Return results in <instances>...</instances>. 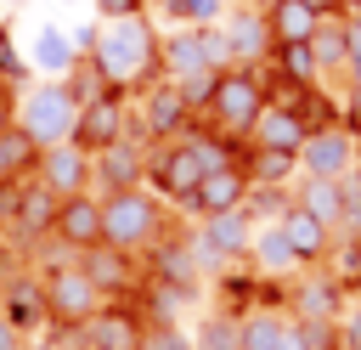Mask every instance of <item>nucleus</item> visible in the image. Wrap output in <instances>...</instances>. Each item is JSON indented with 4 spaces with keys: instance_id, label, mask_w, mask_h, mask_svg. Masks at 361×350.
I'll use <instances>...</instances> for the list:
<instances>
[{
    "instance_id": "1a4fd4ad",
    "label": "nucleus",
    "mask_w": 361,
    "mask_h": 350,
    "mask_svg": "<svg viewBox=\"0 0 361 350\" xmlns=\"http://www.w3.org/2000/svg\"><path fill=\"white\" fill-rule=\"evenodd\" d=\"M355 130L350 124H316L310 141L299 147V175H316V181H338L355 169Z\"/></svg>"
},
{
    "instance_id": "a18cd8bd",
    "label": "nucleus",
    "mask_w": 361,
    "mask_h": 350,
    "mask_svg": "<svg viewBox=\"0 0 361 350\" xmlns=\"http://www.w3.org/2000/svg\"><path fill=\"white\" fill-rule=\"evenodd\" d=\"M62 6H79V0H62Z\"/></svg>"
},
{
    "instance_id": "39448f33",
    "label": "nucleus",
    "mask_w": 361,
    "mask_h": 350,
    "mask_svg": "<svg viewBox=\"0 0 361 350\" xmlns=\"http://www.w3.org/2000/svg\"><path fill=\"white\" fill-rule=\"evenodd\" d=\"M203 175H209V169L197 164V152H192L186 141H158V147L147 152V192L164 198V203H175V209H192Z\"/></svg>"
},
{
    "instance_id": "c9c22d12",
    "label": "nucleus",
    "mask_w": 361,
    "mask_h": 350,
    "mask_svg": "<svg viewBox=\"0 0 361 350\" xmlns=\"http://www.w3.org/2000/svg\"><path fill=\"white\" fill-rule=\"evenodd\" d=\"M338 339H344V350H361V305H344V316H338Z\"/></svg>"
},
{
    "instance_id": "dca6fc26",
    "label": "nucleus",
    "mask_w": 361,
    "mask_h": 350,
    "mask_svg": "<svg viewBox=\"0 0 361 350\" xmlns=\"http://www.w3.org/2000/svg\"><path fill=\"white\" fill-rule=\"evenodd\" d=\"M288 299H293V316H305V322H338L344 316V288H338V277L327 265L293 277L288 282Z\"/></svg>"
},
{
    "instance_id": "5701e85b",
    "label": "nucleus",
    "mask_w": 361,
    "mask_h": 350,
    "mask_svg": "<svg viewBox=\"0 0 361 350\" xmlns=\"http://www.w3.org/2000/svg\"><path fill=\"white\" fill-rule=\"evenodd\" d=\"M338 181H344V175H338ZM338 181H316V175L293 181V203L310 209V215H316L322 226H333V231L344 226V186H338Z\"/></svg>"
},
{
    "instance_id": "58836bf2",
    "label": "nucleus",
    "mask_w": 361,
    "mask_h": 350,
    "mask_svg": "<svg viewBox=\"0 0 361 350\" xmlns=\"http://www.w3.org/2000/svg\"><path fill=\"white\" fill-rule=\"evenodd\" d=\"M23 339H28V333H17V327L0 316V350H23Z\"/></svg>"
},
{
    "instance_id": "a211bd4d",
    "label": "nucleus",
    "mask_w": 361,
    "mask_h": 350,
    "mask_svg": "<svg viewBox=\"0 0 361 350\" xmlns=\"http://www.w3.org/2000/svg\"><path fill=\"white\" fill-rule=\"evenodd\" d=\"M248 192H254V181H248V169L243 164H226V169H209L203 175V186H197V198H192V215H231V209H243L248 203Z\"/></svg>"
},
{
    "instance_id": "e433bc0d",
    "label": "nucleus",
    "mask_w": 361,
    "mask_h": 350,
    "mask_svg": "<svg viewBox=\"0 0 361 350\" xmlns=\"http://www.w3.org/2000/svg\"><path fill=\"white\" fill-rule=\"evenodd\" d=\"M344 119H350V130L361 135V85H344Z\"/></svg>"
},
{
    "instance_id": "c756f323",
    "label": "nucleus",
    "mask_w": 361,
    "mask_h": 350,
    "mask_svg": "<svg viewBox=\"0 0 361 350\" xmlns=\"http://www.w3.org/2000/svg\"><path fill=\"white\" fill-rule=\"evenodd\" d=\"M192 350H243V316H231V310L203 316L192 333Z\"/></svg>"
},
{
    "instance_id": "49530a36",
    "label": "nucleus",
    "mask_w": 361,
    "mask_h": 350,
    "mask_svg": "<svg viewBox=\"0 0 361 350\" xmlns=\"http://www.w3.org/2000/svg\"><path fill=\"white\" fill-rule=\"evenodd\" d=\"M0 11H6V0H0Z\"/></svg>"
},
{
    "instance_id": "412c9836",
    "label": "nucleus",
    "mask_w": 361,
    "mask_h": 350,
    "mask_svg": "<svg viewBox=\"0 0 361 350\" xmlns=\"http://www.w3.org/2000/svg\"><path fill=\"white\" fill-rule=\"evenodd\" d=\"M79 265H85V277L102 288V299H124V294L141 282V277H135V254H118V248H107V243L85 248Z\"/></svg>"
},
{
    "instance_id": "ea45409f",
    "label": "nucleus",
    "mask_w": 361,
    "mask_h": 350,
    "mask_svg": "<svg viewBox=\"0 0 361 350\" xmlns=\"http://www.w3.org/2000/svg\"><path fill=\"white\" fill-rule=\"evenodd\" d=\"M305 6H310L316 17H338V11H344V0H305Z\"/></svg>"
},
{
    "instance_id": "37998d69",
    "label": "nucleus",
    "mask_w": 361,
    "mask_h": 350,
    "mask_svg": "<svg viewBox=\"0 0 361 350\" xmlns=\"http://www.w3.org/2000/svg\"><path fill=\"white\" fill-rule=\"evenodd\" d=\"M355 6H361V0H344V11H355Z\"/></svg>"
},
{
    "instance_id": "393cba45",
    "label": "nucleus",
    "mask_w": 361,
    "mask_h": 350,
    "mask_svg": "<svg viewBox=\"0 0 361 350\" xmlns=\"http://www.w3.org/2000/svg\"><path fill=\"white\" fill-rule=\"evenodd\" d=\"M164 28H220L231 0H152Z\"/></svg>"
},
{
    "instance_id": "2eb2a0df",
    "label": "nucleus",
    "mask_w": 361,
    "mask_h": 350,
    "mask_svg": "<svg viewBox=\"0 0 361 350\" xmlns=\"http://www.w3.org/2000/svg\"><path fill=\"white\" fill-rule=\"evenodd\" d=\"M51 237L68 248V254H85V248H96L102 243V198L96 192H79V198H62V209H56V226H51Z\"/></svg>"
},
{
    "instance_id": "cd10ccee",
    "label": "nucleus",
    "mask_w": 361,
    "mask_h": 350,
    "mask_svg": "<svg viewBox=\"0 0 361 350\" xmlns=\"http://www.w3.org/2000/svg\"><path fill=\"white\" fill-rule=\"evenodd\" d=\"M243 169H248V181H254V186H288V181L299 175V158H293V152H265V147H248Z\"/></svg>"
},
{
    "instance_id": "20e7f679",
    "label": "nucleus",
    "mask_w": 361,
    "mask_h": 350,
    "mask_svg": "<svg viewBox=\"0 0 361 350\" xmlns=\"http://www.w3.org/2000/svg\"><path fill=\"white\" fill-rule=\"evenodd\" d=\"M265 68H226L220 79H214V96H209V124L214 130H226V135H237V141H248V130H254V119L265 113Z\"/></svg>"
},
{
    "instance_id": "b1692460",
    "label": "nucleus",
    "mask_w": 361,
    "mask_h": 350,
    "mask_svg": "<svg viewBox=\"0 0 361 350\" xmlns=\"http://www.w3.org/2000/svg\"><path fill=\"white\" fill-rule=\"evenodd\" d=\"M248 265L259 271V277H293V248H288V237H282V226L271 220V226H254V243H248Z\"/></svg>"
},
{
    "instance_id": "c03bdc74",
    "label": "nucleus",
    "mask_w": 361,
    "mask_h": 350,
    "mask_svg": "<svg viewBox=\"0 0 361 350\" xmlns=\"http://www.w3.org/2000/svg\"><path fill=\"white\" fill-rule=\"evenodd\" d=\"M6 6H28V0H6Z\"/></svg>"
},
{
    "instance_id": "4be33fe9",
    "label": "nucleus",
    "mask_w": 361,
    "mask_h": 350,
    "mask_svg": "<svg viewBox=\"0 0 361 350\" xmlns=\"http://www.w3.org/2000/svg\"><path fill=\"white\" fill-rule=\"evenodd\" d=\"M85 51L56 28V23H39L34 28V45H28V68H39L45 79H68L73 73V62H79Z\"/></svg>"
},
{
    "instance_id": "a19ab883",
    "label": "nucleus",
    "mask_w": 361,
    "mask_h": 350,
    "mask_svg": "<svg viewBox=\"0 0 361 350\" xmlns=\"http://www.w3.org/2000/svg\"><path fill=\"white\" fill-rule=\"evenodd\" d=\"M237 6H254V11H271L276 0H237Z\"/></svg>"
},
{
    "instance_id": "7c9ffc66",
    "label": "nucleus",
    "mask_w": 361,
    "mask_h": 350,
    "mask_svg": "<svg viewBox=\"0 0 361 350\" xmlns=\"http://www.w3.org/2000/svg\"><path fill=\"white\" fill-rule=\"evenodd\" d=\"M265 68H271V73H282V79H293V85H322V73H316V56H310V45H276Z\"/></svg>"
},
{
    "instance_id": "4468645a",
    "label": "nucleus",
    "mask_w": 361,
    "mask_h": 350,
    "mask_svg": "<svg viewBox=\"0 0 361 350\" xmlns=\"http://www.w3.org/2000/svg\"><path fill=\"white\" fill-rule=\"evenodd\" d=\"M310 119L299 113V107H282V102H265V113L254 119V130H248V147H265V152H293L299 158V147L310 141Z\"/></svg>"
},
{
    "instance_id": "79ce46f5",
    "label": "nucleus",
    "mask_w": 361,
    "mask_h": 350,
    "mask_svg": "<svg viewBox=\"0 0 361 350\" xmlns=\"http://www.w3.org/2000/svg\"><path fill=\"white\" fill-rule=\"evenodd\" d=\"M350 23H355V28H361V6H355V11H350Z\"/></svg>"
},
{
    "instance_id": "9b49d317",
    "label": "nucleus",
    "mask_w": 361,
    "mask_h": 350,
    "mask_svg": "<svg viewBox=\"0 0 361 350\" xmlns=\"http://www.w3.org/2000/svg\"><path fill=\"white\" fill-rule=\"evenodd\" d=\"M220 34H226V45H231L237 68H265V62H271V51H276L271 11H254V6H237V0H231V11H226Z\"/></svg>"
},
{
    "instance_id": "473e14b6",
    "label": "nucleus",
    "mask_w": 361,
    "mask_h": 350,
    "mask_svg": "<svg viewBox=\"0 0 361 350\" xmlns=\"http://www.w3.org/2000/svg\"><path fill=\"white\" fill-rule=\"evenodd\" d=\"M141 350H192V339L175 327V322H147V339Z\"/></svg>"
},
{
    "instance_id": "aec40b11",
    "label": "nucleus",
    "mask_w": 361,
    "mask_h": 350,
    "mask_svg": "<svg viewBox=\"0 0 361 350\" xmlns=\"http://www.w3.org/2000/svg\"><path fill=\"white\" fill-rule=\"evenodd\" d=\"M350 40H355L350 11L316 23V34H310V56H316V73H322V79H344V68H350Z\"/></svg>"
},
{
    "instance_id": "f257e3e1",
    "label": "nucleus",
    "mask_w": 361,
    "mask_h": 350,
    "mask_svg": "<svg viewBox=\"0 0 361 350\" xmlns=\"http://www.w3.org/2000/svg\"><path fill=\"white\" fill-rule=\"evenodd\" d=\"M96 68H102V79L113 85V90H147L152 79H164L158 73V28H152V17L141 11V17H118V23H96V40H90V51H85Z\"/></svg>"
},
{
    "instance_id": "f03ea898",
    "label": "nucleus",
    "mask_w": 361,
    "mask_h": 350,
    "mask_svg": "<svg viewBox=\"0 0 361 350\" xmlns=\"http://www.w3.org/2000/svg\"><path fill=\"white\" fill-rule=\"evenodd\" d=\"M164 237H169V209L147 186L102 198V243L107 248H118V254H152Z\"/></svg>"
},
{
    "instance_id": "6e6552de",
    "label": "nucleus",
    "mask_w": 361,
    "mask_h": 350,
    "mask_svg": "<svg viewBox=\"0 0 361 350\" xmlns=\"http://www.w3.org/2000/svg\"><path fill=\"white\" fill-rule=\"evenodd\" d=\"M135 119H141V135L158 147V141H180L186 130H192V107H186V96H180V85L175 79H152L147 90H141V107H135Z\"/></svg>"
},
{
    "instance_id": "4c0bfd02",
    "label": "nucleus",
    "mask_w": 361,
    "mask_h": 350,
    "mask_svg": "<svg viewBox=\"0 0 361 350\" xmlns=\"http://www.w3.org/2000/svg\"><path fill=\"white\" fill-rule=\"evenodd\" d=\"M344 85H361V28L350 40V68H344Z\"/></svg>"
},
{
    "instance_id": "0eeeda50",
    "label": "nucleus",
    "mask_w": 361,
    "mask_h": 350,
    "mask_svg": "<svg viewBox=\"0 0 361 350\" xmlns=\"http://www.w3.org/2000/svg\"><path fill=\"white\" fill-rule=\"evenodd\" d=\"M124 135H141V119L130 113V102H124V90H107V96H96V102H85L79 107V124H73V141L96 158L102 147H113V141H124ZM147 141V135H141ZM152 147V141H147Z\"/></svg>"
},
{
    "instance_id": "2f4dec72",
    "label": "nucleus",
    "mask_w": 361,
    "mask_h": 350,
    "mask_svg": "<svg viewBox=\"0 0 361 350\" xmlns=\"http://www.w3.org/2000/svg\"><path fill=\"white\" fill-rule=\"evenodd\" d=\"M62 85H68V90H73V102H79V107H85V102H96V96H107V90H113V85H107V79H102V68H96V62H90V56H79V62H73V73H68V79H62Z\"/></svg>"
},
{
    "instance_id": "7ed1b4c3",
    "label": "nucleus",
    "mask_w": 361,
    "mask_h": 350,
    "mask_svg": "<svg viewBox=\"0 0 361 350\" xmlns=\"http://www.w3.org/2000/svg\"><path fill=\"white\" fill-rule=\"evenodd\" d=\"M17 124H23V135L45 152V147H62V141H73V124H79V102H73V90L62 85V79H39V85H28L23 96H17Z\"/></svg>"
},
{
    "instance_id": "72a5a7b5",
    "label": "nucleus",
    "mask_w": 361,
    "mask_h": 350,
    "mask_svg": "<svg viewBox=\"0 0 361 350\" xmlns=\"http://www.w3.org/2000/svg\"><path fill=\"white\" fill-rule=\"evenodd\" d=\"M23 73H28V56H23V51L11 45V34L0 28V79H23Z\"/></svg>"
},
{
    "instance_id": "a878e982",
    "label": "nucleus",
    "mask_w": 361,
    "mask_h": 350,
    "mask_svg": "<svg viewBox=\"0 0 361 350\" xmlns=\"http://www.w3.org/2000/svg\"><path fill=\"white\" fill-rule=\"evenodd\" d=\"M34 164H39V147L23 135V124H17V119H11V124H0V186L28 181V175H34Z\"/></svg>"
},
{
    "instance_id": "6ab92c4d",
    "label": "nucleus",
    "mask_w": 361,
    "mask_h": 350,
    "mask_svg": "<svg viewBox=\"0 0 361 350\" xmlns=\"http://www.w3.org/2000/svg\"><path fill=\"white\" fill-rule=\"evenodd\" d=\"M0 316L17 327V333H39L51 322V305H45V282L39 277H11L0 288Z\"/></svg>"
},
{
    "instance_id": "f704fd0d",
    "label": "nucleus",
    "mask_w": 361,
    "mask_h": 350,
    "mask_svg": "<svg viewBox=\"0 0 361 350\" xmlns=\"http://www.w3.org/2000/svg\"><path fill=\"white\" fill-rule=\"evenodd\" d=\"M96 6V23H118V17H141L147 0H90Z\"/></svg>"
},
{
    "instance_id": "bb28decb",
    "label": "nucleus",
    "mask_w": 361,
    "mask_h": 350,
    "mask_svg": "<svg viewBox=\"0 0 361 350\" xmlns=\"http://www.w3.org/2000/svg\"><path fill=\"white\" fill-rule=\"evenodd\" d=\"M316 23H322V17H316L305 0H276V6H271V34H276V45H310Z\"/></svg>"
},
{
    "instance_id": "f8f14e48",
    "label": "nucleus",
    "mask_w": 361,
    "mask_h": 350,
    "mask_svg": "<svg viewBox=\"0 0 361 350\" xmlns=\"http://www.w3.org/2000/svg\"><path fill=\"white\" fill-rule=\"evenodd\" d=\"M141 339H147V316H141L135 305H124V299L102 305V310L79 327V344H85V350H141Z\"/></svg>"
},
{
    "instance_id": "423d86ee",
    "label": "nucleus",
    "mask_w": 361,
    "mask_h": 350,
    "mask_svg": "<svg viewBox=\"0 0 361 350\" xmlns=\"http://www.w3.org/2000/svg\"><path fill=\"white\" fill-rule=\"evenodd\" d=\"M45 305H51V322H62V327H85L107 299H102V288L85 277V265H79V254L73 260H56V265H45Z\"/></svg>"
},
{
    "instance_id": "c85d7f7f",
    "label": "nucleus",
    "mask_w": 361,
    "mask_h": 350,
    "mask_svg": "<svg viewBox=\"0 0 361 350\" xmlns=\"http://www.w3.org/2000/svg\"><path fill=\"white\" fill-rule=\"evenodd\" d=\"M288 327H293V316H282V310H248L243 316V350H282Z\"/></svg>"
},
{
    "instance_id": "ddd939ff",
    "label": "nucleus",
    "mask_w": 361,
    "mask_h": 350,
    "mask_svg": "<svg viewBox=\"0 0 361 350\" xmlns=\"http://www.w3.org/2000/svg\"><path fill=\"white\" fill-rule=\"evenodd\" d=\"M147 141L141 135H124V141H113V147H102L96 152V198H113V192H130V186H147Z\"/></svg>"
},
{
    "instance_id": "f3484780",
    "label": "nucleus",
    "mask_w": 361,
    "mask_h": 350,
    "mask_svg": "<svg viewBox=\"0 0 361 350\" xmlns=\"http://www.w3.org/2000/svg\"><path fill=\"white\" fill-rule=\"evenodd\" d=\"M276 226H282V237H288V248H293L299 265H327V254H333V243H338L333 226H322V220H316L310 209H299V203H288V215H282Z\"/></svg>"
},
{
    "instance_id": "9d476101",
    "label": "nucleus",
    "mask_w": 361,
    "mask_h": 350,
    "mask_svg": "<svg viewBox=\"0 0 361 350\" xmlns=\"http://www.w3.org/2000/svg\"><path fill=\"white\" fill-rule=\"evenodd\" d=\"M34 181L51 192V198H79L96 186V158L79 147V141H62V147H45L39 164H34Z\"/></svg>"
}]
</instances>
